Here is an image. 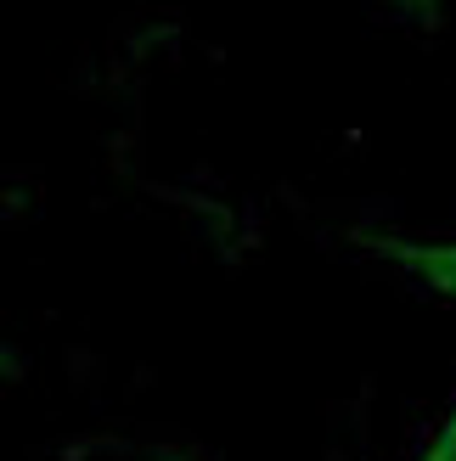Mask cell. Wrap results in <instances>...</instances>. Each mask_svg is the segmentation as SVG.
I'll return each mask as SVG.
<instances>
[{
  "label": "cell",
  "instance_id": "obj_1",
  "mask_svg": "<svg viewBox=\"0 0 456 461\" xmlns=\"http://www.w3.org/2000/svg\"><path fill=\"white\" fill-rule=\"evenodd\" d=\"M367 253H378L383 265H395L400 276H412L417 287L456 298V237H406V230H360L355 237Z\"/></svg>",
  "mask_w": 456,
  "mask_h": 461
},
{
  "label": "cell",
  "instance_id": "obj_2",
  "mask_svg": "<svg viewBox=\"0 0 456 461\" xmlns=\"http://www.w3.org/2000/svg\"><path fill=\"white\" fill-rule=\"evenodd\" d=\"M417 461H456V405H451V417L434 428V439L417 450Z\"/></svg>",
  "mask_w": 456,
  "mask_h": 461
}]
</instances>
